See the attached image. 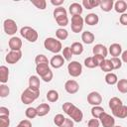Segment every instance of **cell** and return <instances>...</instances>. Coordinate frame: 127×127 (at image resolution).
Wrapping results in <instances>:
<instances>
[{
	"label": "cell",
	"mask_w": 127,
	"mask_h": 127,
	"mask_svg": "<svg viewBox=\"0 0 127 127\" xmlns=\"http://www.w3.org/2000/svg\"><path fill=\"white\" fill-rule=\"evenodd\" d=\"M63 110L74 122L79 123L83 119V113H82V111L78 107H76L74 104H72L71 102H64L63 104Z\"/></svg>",
	"instance_id": "6da1fadb"
},
{
	"label": "cell",
	"mask_w": 127,
	"mask_h": 127,
	"mask_svg": "<svg viewBox=\"0 0 127 127\" xmlns=\"http://www.w3.org/2000/svg\"><path fill=\"white\" fill-rule=\"evenodd\" d=\"M39 95H40V89L27 87L21 94V101L24 104H31L39 97Z\"/></svg>",
	"instance_id": "7a4b0ae2"
},
{
	"label": "cell",
	"mask_w": 127,
	"mask_h": 127,
	"mask_svg": "<svg viewBox=\"0 0 127 127\" xmlns=\"http://www.w3.org/2000/svg\"><path fill=\"white\" fill-rule=\"evenodd\" d=\"M44 47L47 51L57 55L62 51V48H63L61 41L56 40L55 38H52V37H49L44 41Z\"/></svg>",
	"instance_id": "3957f363"
},
{
	"label": "cell",
	"mask_w": 127,
	"mask_h": 127,
	"mask_svg": "<svg viewBox=\"0 0 127 127\" xmlns=\"http://www.w3.org/2000/svg\"><path fill=\"white\" fill-rule=\"evenodd\" d=\"M20 34L24 39H26L30 43H35L38 40V37H39L38 32L35 29H33L32 27H29V26H25V27L21 28Z\"/></svg>",
	"instance_id": "277c9868"
},
{
	"label": "cell",
	"mask_w": 127,
	"mask_h": 127,
	"mask_svg": "<svg viewBox=\"0 0 127 127\" xmlns=\"http://www.w3.org/2000/svg\"><path fill=\"white\" fill-rule=\"evenodd\" d=\"M67 71L68 74L72 77H77L81 74L82 72V65L76 61H71L67 64Z\"/></svg>",
	"instance_id": "5b68a950"
},
{
	"label": "cell",
	"mask_w": 127,
	"mask_h": 127,
	"mask_svg": "<svg viewBox=\"0 0 127 127\" xmlns=\"http://www.w3.org/2000/svg\"><path fill=\"white\" fill-rule=\"evenodd\" d=\"M83 24H84V19L80 15H75L71 17V31L73 33H79L83 29Z\"/></svg>",
	"instance_id": "8992f818"
},
{
	"label": "cell",
	"mask_w": 127,
	"mask_h": 127,
	"mask_svg": "<svg viewBox=\"0 0 127 127\" xmlns=\"http://www.w3.org/2000/svg\"><path fill=\"white\" fill-rule=\"evenodd\" d=\"M3 29L7 35L13 36L14 34H16V32L18 30V26L13 19H6L3 22Z\"/></svg>",
	"instance_id": "52a82bcc"
},
{
	"label": "cell",
	"mask_w": 127,
	"mask_h": 127,
	"mask_svg": "<svg viewBox=\"0 0 127 127\" xmlns=\"http://www.w3.org/2000/svg\"><path fill=\"white\" fill-rule=\"evenodd\" d=\"M22 58V52L21 51H10L6 57H5V61L10 64H14L16 63H18Z\"/></svg>",
	"instance_id": "ba28073f"
},
{
	"label": "cell",
	"mask_w": 127,
	"mask_h": 127,
	"mask_svg": "<svg viewBox=\"0 0 127 127\" xmlns=\"http://www.w3.org/2000/svg\"><path fill=\"white\" fill-rule=\"evenodd\" d=\"M87 102L92 106H98L102 102V96L97 91H91L87 95Z\"/></svg>",
	"instance_id": "9c48e42d"
},
{
	"label": "cell",
	"mask_w": 127,
	"mask_h": 127,
	"mask_svg": "<svg viewBox=\"0 0 127 127\" xmlns=\"http://www.w3.org/2000/svg\"><path fill=\"white\" fill-rule=\"evenodd\" d=\"M100 123L102 124L103 127H114L115 126V119L113 116H111L110 114L104 112L101 114V116L99 117Z\"/></svg>",
	"instance_id": "30bf717a"
},
{
	"label": "cell",
	"mask_w": 127,
	"mask_h": 127,
	"mask_svg": "<svg viewBox=\"0 0 127 127\" xmlns=\"http://www.w3.org/2000/svg\"><path fill=\"white\" fill-rule=\"evenodd\" d=\"M64 89L69 94H75L79 90V84L77 83L76 80L69 79V80H66L65 81V83H64Z\"/></svg>",
	"instance_id": "8fae6325"
},
{
	"label": "cell",
	"mask_w": 127,
	"mask_h": 127,
	"mask_svg": "<svg viewBox=\"0 0 127 127\" xmlns=\"http://www.w3.org/2000/svg\"><path fill=\"white\" fill-rule=\"evenodd\" d=\"M64 57L62 56V55H55L52 59H51V61H50V64H51V66L52 67H54V68H60V67H62L63 65H64Z\"/></svg>",
	"instance_id": "7c38bea8"
},
{
	"label": "cell",
	"mask_w": 127,
	"mask_h": 127,
	"mask_svg": "<svg viewBox=\"0 0 127 127\" xmlns=\"http://www.w3.org/2000/svg\"><path fill=\"white\" fill-rule=\"evenodd\" d=\"M8 46L11 51H21L22 40L19 37H12L8 42Z\"/></svg>",
	"instance_id": "4fadbf2b"
},
{
	"label": "cell",
	"mask_w": 127,
	"mask_h": 127,
	"mask_svg": "<svg viewBox=\"0 0 127 127\" xmlns=\"http://www.w3.org/2000/svg\"><path fill=\"white\" fill-rule=\"evenodd\" d=\"M108 52L112 56V58H119V56H121V54H122V47L120 44L113 43L110 45Z\"/></svg>",
	"instance_id": "5bb4252c"
},
{
	"label": "cell",
	"mask_w": 127,
	"mask_h": 127,
	"mask_svg": "<svg viewBox=\"0 0 127 127\" xmlns=\"http://www.w3.org/2000/svg\"><path fill=\"white\" fill-rule=\"evenodd\" d=\"M112 114L117 118H121V119L126 118L127 117V106L124 104L118 106L117 108L112 110Z\"/></svg>",
	"instance_id": "9a60e30c"
},
{
	"label": "cell",
	"mask_w": 127,
	"mask_h": 127,
	"mask_svg": "<svg viewBox=\"0 0 127 127\" xmlns=\"http://www.w3.org/2000/svg\"><path fill=\"white\" fill-rule=\"evenodd\" d=\"M92 53H93V55H99V56H102L103 58H106L107 54H108V50L104 45L96 44L92 49Z\"/></svg>",
	"instance_id": "2e32d148"
},
{
	"label": "cell",
	"mask_w": 127,
	"mask_h": 127,
	"mask_svg": "<svg viewBox=\"0 0 127 127\" xmlns=\"http://www.w3.org/2000/svg\"><path fill=\"white\" fill-rule=\"evenodd\" d=\"M83 11V8H82V5L77 3V2H74V3H71L68 7V12L70 13L71 16H75V15H81Z\"/></svg>",
	"instance_id": "e0dca14e"
},
{
	"label": "cell",
	"mask_w": 127,
	"mask_h": 127,
	"mask_svg": "<svg viewBox=\"0 0 127 127\" xmlns=\"http://www.w3.org/2000/svg\"><path fill=\"white\" fill-rule=\"evenodd\" d=\"M36 109H37V112H38V116L43 117V116H46L50 112L51 106L48 103H41L40 105H38L36 107Z\"/></svg>",
	"instance_id": "ac0fdd59"
},
{
	"label": "cell",
	"mask_w": 127,
	"mask_h": 127,
	"mask_svg": "<svg viewBox=\"0 0 127 127\" xmlns=\"http://www.w3.org/2000/svg\"><path fill=\"white\" fill-rule=\"evenodd\" d=\"M84 22H85L87 25H89V26H94V25L98 24L99 18H98V16H97V14H95V13H89V14H87V15L85 16Z\"/></svg>",
	"instance_id": "d6986e66"
},
{
	"label": "cell",
	"mask_w": 127,
	"mask_h": 127,
	"mask_svg": "<svg viewBox=\"0 0 127 127\" xmlns=\"http://www.w3.org/2000/svg\"><path fill=\"white\" fill-rule=\"evenodd\" d=\"M81 40L84 44L86 45H90L94 42L95 40V36L93 35V33L89 32V31H84L82 34H81Z\"/></svg>",
	"instance_id": "ffe728a7"
},
{
	"label": "cell",
	"mask_w": 127,
	"mask_h": 127,
	"mask_svg": "<svg viewBox=\"0 0 127 127\" xmlns=\"http://www.w3.org/2000/svg\"><path fill=\"white\" fill-rule=\"evenodd\" d=\"M9 77V68L6 65H1L0 66V82L5 84L8 81Z\"/></svg>",
	"instance_id": "44dd1931"
},
{
	"label": "cell",
	"mask_w": 127,
	"mask_h": 127,
	"mask_svg": "<svg viewBox=\"0 0 127 127\" xmlns=\"http://www.w3.org/2000/svg\"><path fill=\"white\" fill-rule=\"evenodd\" d=\"M114 9L117 13L123 14L127 10V3L124 0H118L114 3Z\"/></svg>",
	"instance_id": "7402d4cb"
},
{
	"label": "cell",
	"mask_w": 127,
	"mask_h": 127,
	"mask_svg": "<svg viewBox=\"0 0 127 127\" xmlns=\"http://www.w3.org/2000/svg\"><path fill=\"white\" fill-rule=\"evenodd\" d=\"M99 7L102 11L109 12L114 7V2H113V0H102V1H100Z\"/></svg>",
	"instance_id": "603a6c76"
},
{
	"label": "cell",
	"mask_w": 127,
	"mask_h": 127,
	"mask_svg": "<svg viewBox=\"0 0 127 127\" xmlns=\"http://www.w3.org/2000/svg\"><path fill=\"white\" fill-rule=\"evenodd\" d=\"M50 70H51V68H50L49 64H47L36 65V72H37L41 77H43V76H44L46 73H48Z\"/></svg>",
	"instance_id": "cb8c5ba5"
},
{
	"label": "cell",
	"mask_w": 127,
	"mask_h": 127,
	"mask_svg": "<svg viewBox=\"0 0 127 127\" xmlns=\"http://www.w3.org/2000/svg\"><path fill=\"white\" fill-rule=\"evenodd\" d=\"M70 50H71V52H72L73 55L78 56V55H81L82 54V52H83V46L79 42H74V43L71 44Z\"/></svg>",
	"instance_id": "d4e9b609"
},
{
	"label": "cell",
	"mask_w": 127,
	"mask_h": 127,
	"mask_svg": "<svg viewBox=\"0 0 127 127\" xmlns=\"http://www.w3.org/2000/svg\"><path fill=\"white\" fill-rule=\"evenodd\" d=\"M99 5H100V0H83L82 1V6L88 10L93 9Z\"/></svg>",
	"instance_id": "484cf974"
},
{
	"label": "cell",
	"mask_w": 127,
	"mask_h": 127,
	"mask_svg": "<svg viewBox=\"0 0 127 127\" xmlns=\"http://www.w3.org/2000/svg\"><path fill=\"white\" fill-rule=\"evenodd\" d=\"M99 67L101 68L102 71H104L106 73L111 72L113 70V66H112V64H111L110 60H106V59L101 63V64L99 65Z\"/></svg>",
	"instance_id": "4316f807"
},
{
	"label": "cell",
	"mask_w": 127,
	"mask_h": 127,
	"mask_svg": "<svg viewBox=\"0 0 127 127\" xmlns=\"http://www.w3.org/2000/svg\"><path fill=\"white\" fill-rule=\"evenodd\" d=\"M104 79H105V82H106L107 84H109V85H114V84H116V83L118 82V77H117V75H116L115 73H113V72H108V73H106Z\"/></svg>",
	"instance_id": "83f0119b"
},
{
	"label": "cell",
	"mask_w": 127,
	"mask_h": 127,
	"mask_svg": "<svg viewBox=\"0 0 127 127\" xmlns=\"http://www.w3.org/2000/svg\"><path fill=\"white\" fill-rule=\"evenodd\" d=\"M46 97H47V99H48L49 102H56V101L59 100L60 95H59V92H58L57 90L51 89V90H49V91L47 92Z\"/></svg>",
	"instance_id": "f1b7e54d"
},
{
	"label": "cell",
	"mask_w": 127,
	"mask_h": 127,
	"mask_svg": "<svg viewBox=\"0 0 127 127\" xmlns=\"http://www.w3.org/2000/svg\"><path fill=\"white\" fill-rule=\"evenodd\" d=\"M29 87L40 89V78L37 75H32L29 77Z\"/></svg>",
	"instance_id": "f546056e"
},
{
	"label": "cell",
	"mask_w": 127,
	"mask_h": 127,
	"mask_svg": "<svg viewBox=\"0 0 127 127\" xmlns=\"http://www.w3.org/2000/svg\"><path fill=\"white\" fill-rule=\"evenodd\" d=\"M56 19V22L58 23L59 26L61 27H65L67 24H68V18H67V14H64V15H60V16H57L55 17Z\"/></svg>",
	"instance_id": "4dcf8cb0"
},
{
	"label": "cell",
	"mask_w": 127,
	"mask_h": 127,
	"mask_svg": "<svg viewBox=\"0 0 127 127\" xmlns=\"http://www.w3.org/2000/svg\"><path fill=\"white\" fill-rule=\"evenodd\" d=\"M122 104H123V102L119 97H112L108 102V105H109V108L111 109V111L114 110L115 108H117L118 106L122 105Z\"/></svg>",
	"instance_id": "1f68e13d"
},
{
	"label": "cell",
	"mask_w": 127,
	"mask_h": 127,
	"mask_svg": "<svg viewBox=\"0 0 127 127\" xmlns=\"http://www.w3.org/2000/svg\"><path fill=\"white\" fill-rule=\"evenodd\" d=\"M116 85H117V89H118L119 92L127 93V79L126 78L119 79L118 82L116 83Z\"/></svg>",
	"instance_id": "d6a6232c"
},
{
	"label": "cell",
	"mask_w": 127,
	"mask_h": 127,
	"mask_svg": "<svg viewBox=\"0 0 127 127\" xmlns=\"http://www.w3.org/2000/svg\"><path fill=\"white\" fill-rule=\"evenodd\" d=\"M104 109L103 107H101L100 105L98 106H93L91 108V115L93 116V118H96V119H99V117L101 116L102 113H104Z\"/></svg>",
	"instance_id": "836d02e7"
},
{
	"label": "cell",
	"mask_w": 127,
	"mask_h": 127,
	"mask_svg": "<svg viewBox=\"0 0 127 127\" xmlns=\"http://www.w3.org/2000/svg\"><path fill=\"white\" fill-rule=\"evenodd\" d=\"M56 37L58 38V40H65L68 37V32L64 28H59L56 31Z\"/></svg>",
	"instance_id": "e575fe53"
},
{
	"label": "cell",
	"mask_w": 127,
	"mask_h": 127,
	"mask_svg": "<svg viewBox=\"0 0 127 127\" xmlns=\"http://www.w3.org/2000/svg\"><path fill=\"white\" fill-rule=\"evenodd\" d=\"M35 64H36V65H38V64H49L50 62H49L48 58L45 55H42L41 54V55L36 56V58H35Z\"/></svg>",
	"instance_id": "d590c367"
},
{
	"label": "cell",
	"mask_w": 127,
	"mask_h": 127,
	"mask_svg": "<svg viewBox=\"0 0 127 127\" xmlns=\"http://www.w3.org/2000/svg\"><path fill=\"white\" fill-rule=\"evenodd\" d=\"M25 115H26V117L29 118V119H34L35 117L38 116L37 109L34 108V107H28V108L25 110Z\"/></svg>",
	"instance_id": "8d00e7d4"
},
{
	"label": "cell",
	"mask_w": 127,
	"mask_h": 127,
	"mask_svg": "<svg viewBox=\"0 0 127 127\" xmlns=\"http://www.w3.org/2000/svg\"><path fill=\"white\" fill-rule=\"evenodd\" d=\"M31 2L39 10H45L47 7V1L46 0H32Z\"/></svg>",
	"instance_id": "74e56055"
},
{
	"label": "cell",
	"mask_w": 127,
	"mask_h": 127,
	"mask_svg": "<svg viewBox=\"0 0 127 127\" xmlns=\"http://www.w3.org/2000/svg\"><path fill=\"white\" fill-rule=\"evenodd\" d=\"M84 65H85L86 67H88V68H94V67L98 66V65L96 64V63H95L93 57H88V58H86V59L84 60Z\"/></svg>",
	"instance_id": "f35d334b"
},
{
	"label": "cell",
	"mask_w": 127,
	"mask_h": 127,
	"mask_svg": "<svg viewBox=\"0 0 127 127\" xmlns=\"http://www.w3.org/2000/svg\"><path fill=\"white\" fill-rule=\"evenodd\" d=\"M73 54L70 50V47H65L64 50H63V57L65 61H70L71 58H72Z\"/></svg>",
	"instance_id": "ab89813d"
},
{
	"label": "cell",
	"mask_w": 127,
	"mask_h": 127,
	"mask_svg": "<svg viewBox=\"0 0 127 127\" xmlns=\"http://www.w3.org/2000/svg\"><path fill=\"white\" fill-rule=\"evenodd\" d=\"M65 120V117L63 115V114H57L55 117H54V123L58 126V127H61L64 122Z\"/></svg>",
	"instance_id": "60d3db41"
},
{
	"label": "cell",
	"mask_w": 127,
	"mask_h": 127,
	"mask_svg": "<svg viewBox=\"0 0 127 127\" xmlns=\"http://www.w3.org/2000/svg\"><path fill=\"white\" fill-rule=\"evenodd\" d=\"M9 93H10V88L8 87V85L2 83L0 85V96L2 98H4V97H7L9 95Z\"/></svg>",
	"instance_id": "b9f144b4"
},
{
	"label": "cell",
	"mask_w": 127,
	"mask_h": 127,
	"mask_svg": "<svg viewBox=\"0 0 127 127\" xmlns=\"http://www.w3.org/2000/svg\"><path fill=\"white\" fill-rule=\"evenodd\" d=\"M110 62L112 64L113 69H119L122 66V61L119 58H111L110 59Z\"/></svg>",
	"instance_id": "7bdbcfd3"
},
{
	"label": "cell",
	"mask_w": 127,
	"mask_h": 127,
	"mask_svg": "<svg viewBox=\"0 0 127 127\" xmlns=\"http://www.w3.org/2000/svg\"><path fill=\"white\" fill-rule=\"evenodd\" d=\"M10 119L8 116H0V127H9Z\"/></svg>",
	"instance_id": "ee69618b"
},
{
	"label": "cell",
	"mask_w": 127,
	"mask_h": 127,
	"mask_svg": "<svg viewBox=\"0 0 127 127\" xmlns=\"http://www.w3.org/2000/svg\"><path fill=\"white\" fill-rule=\"evenodd\" d=\"M99 125H100V121L96 118L89 119V121L87 123V127H99Z\"/></svg>",
	"instance_id": "f6af8a7d"
},
{
	"label": "cell",
	"mask_w": 127,
	"mask_h": 127,
	"mask_svg": "<svg viewBox=\"0 0 127 127\" xmlns=\"http://www.w3.org/2000/svg\"><path fill=\"white\" fill-rule=\"evenodd\" d=\"M16 127H32V123L29 119H23L19 122V124Z\"/></svg>",
	"instance_id": "bcb514c9"
},
{
	"label": "cell",
	"mask_w": 127,
	"mask_h": 127,
	"mask_svg": "<svg viewBox=\"0 0 127 127\" xmlns=\"http://www.w3.org/2000/svg\"><path fill=\"white\" fill-rule=\"evenodd\" d=\"M53 77H54V74H53V71H52V69L48 72V73H46L43 77H41L45 82H50L52 79H53Z\"/></svg>",
	"instance_id": "7dc6e473"
},
{
	"label": "cell",
	"mask_w": 127,
	"mask_h": 127,
	"mask_svg": "<svg viewBox=\"0 0 127 127\" xmlns=\"http://www.w3.org/2000/svg\"><path fill=\"white\" fill-rule=\"evenodd\" d=\"M92 57H93V59H94V61H95L96 64H97L98 66H99V65L101 64V63L105 60V58H103L102 56H99V55H93Z\"/></svg>",
	"instance_id": "c3c4849f"
},
{
	"label": "cell",
	"mask_w": 127,
	"mask_h": 127,
	"mask_svg": "<svg viewBox=\"0 0 127 127\" xmlns=\"http://www.w3.org/2000/svg\"><path fill=\"white\" fill-rule=\"evenodd\" d=\"M119 22L121 25L123 26H127V13H123L121 14V16L119 17Z\"/></svg>",
	"instance_id": "681fc988"
},
{
	"label": "cell",
	"mask_w": 127,
	"mask_h": 127,
	"mask_svg": "<svg viewBox=\"0 0 127 127\" xmlns=\"http://www.w3.org/2000/svg\"><path fill=\"white\" fill-rule=\"evenodd\" d=\"M10 115V111L7 107H4V106H1L0 107V116H8L9 117Z\"/></svg>",
	"instance_id": "f907efd6"
},
{
	"label": "cell",
	"mask_w": 127,
	"mask_h": 127,
	"mask_svg": "<svg viewBox=\"0 0 127 127\" xmlns=\"http://www.w3.org/2000/svg\"><path fill=\"white\" fill-rule=\"evenodd\" d=\"M61 127H73V120L70 118H65L64 124Z\"/></svg>",
	"instance_id": "816d5d0a"
},
{
	"label": "cell",
	"mask_w": 127,
	"mask_h": 127,
	"mask_svg": "<svg viewBox=\"0 0 127 127\" xmlns=\"http://www.w3.org/2000/svg\"><path fill=\"white\" fill-rule=\"evenodd\" d=\"M51 4L56 7H61V5L64 4V0H51Z\"/></svg>",
	"instance_id": "f5cc1de1"
},
{
	"label": "cell",
	"mask_w": 127,
	"mask_h": 127,
	"mask_svg": "<svg viewBox=\"0 0 127 127\" xmlns=\"http://www.w3.org/2000/svg\"><path fill=\"white\" fill-rule=\"evenodd\" d=\"M121 61L127 64V50L122 52V54H121Z\"/></svg>",
	"instance_id": "db71d44e"
},
{
	"label": "cell",
	"mask_w": 127,
	"mask_h": 127,
	"mask_svg": "<svg viewBox=\"0 0 127 127\" xmlns=\"http://www.w3.org/2000/svg\"><path fill=\"white\" fill-rule=\"evenodd\" d=\"M114 127H122V126H119V125H118V126H114Z\"/></svg>",
	"instance_id": "11a10c76"
}]
</instances>
